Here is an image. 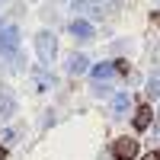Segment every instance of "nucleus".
Wrapping results in <instances>:
<instances>
[{
  "mask_svg": "<svg viewBox=\"0 0 160 160\" xmlns=\"http://www.w3.org/2000/svg\"><path fill=\"white\" fill-rule=\"evenodd\" d=\"M112 154H115V160H135L138 157V141L135 138H118L112 144Z\"/></svg>",
  "mask_w": 160,
  "mask_h": 160,
  "instance_id": "obj_1",
  "label": "nucleus"
},
{
  "mask_svg": "<svg viewBox=\"0 0 160 160\" xmlns=\"http://www.w3.org/2000/svg\"><path fill=\"white\" fill-rule=\"evenodd\" d=\"M16 48H19V29L16 26H7L0 32V55H13Z\"/></svg>",
  "mask_w": 160,
  "mask_h": 160,
  "instance_id": "obj_2",
  "label": "nucleus"
},
{
  "mask_svg": "<svg viewBox=\"0 0 160 160\" xmlns=\"http://www.w3.org/2000/svg\"><path fill=\"white\" fill-rule=\"evenodd\" d=\"M35 48H38V58L42 61H51L55 58V35L51 32H38L35 35Z\"/></svg>",
  "mask_w": 160,
  "mask_h": 160,
  "instance_id": "obj_3",
  "label": "nucleus"
},
{
  "mask_svg": "<svg viewBox=\"0 0 160 160\" xmlns=\"http://www.w3.org/2000/svg\"><path fill=\"white\" fill-rule=\"evenodd\" d=\"M71 32H74L77 38H83V42H87V38H93V26H90L87 19H74V22H71Z\"/></svg>",
  "mask_w": 160,
  "mask_h": 160,
  "instance_id": "obj_4",
  "label": "nucleus"
},
{
  "mask_svg": "<svg viewBox=\"0 0 160 160\" xmlns=\"http://www.w3.org/2000/svg\"><path fill=\"white\" fill-rule=\"evenodd\" d=\"M151 115H154V112H151V106H141V109L135 112V128H138V131H144V128L151 125Z\"/></svg>",
  "mask_w": 160,
  "mask_h": 160,
  "instance_id": "obj_5",
  "label": "nucleus"
},
{
  "mask_svg": "<svg viewBox=\"0 0 160 160\" xmlns=\"http://www.w3.org/2000/svg\"><path fill=\"white\" fill-rule=\"evenodd\" d=\"M93 77H96V83H106V80L115 77V68L112 64H99V68H93Z\"/></svg>",
  "mask_w": 160,
  "mask_h": 160,
  "instance_id": "obj_6",
  "label": "nucleus"
},
{
  "mask_svg": "<svg viewBox=\"0 0 160 160\" xmlns=\"http://www.w3.org/2000/svg\"><path fill=\"white\" fill-rule=\"evenodd\" d=\"M68 71H71V74H83V71H87V58H83V55H71Z\"/></svg>",
  "mask_w": 160,
  "mask_h": 160,
  "instance_id": "obj_7",
  "label": "nucleus"
},
{
  "mask_svg": "<svg viewBox=\"0 0 160 160\" xmlns=\"http://www.w3.org/2000/svg\"><path fill=\"white\" fill-rule=\"evenodd\" d=\"M112 109H115V115H122L128 109V93H118V96L112 99Z\"/></svg>",
  "mask_w": 160,
  "mask_h": 160,
  "instance_id": "obj_8",
  "label": "nucleus"
},
{
  "mask_svg": "<svg viewBox=\"0 0 160 160\" xmlns=\"http://www.w3.org/2000/svg\"><path fill=\"white\" fill-rule=\"evenodd\" d=\"M10 115H13V99H3L0 102V122H7Z\"/></svg>",
  "mask_w": 160,
  "mask_h": 160,
  "instance_id": "obj_9",
  "label": "nucleus"
},
{
  "mask_svg": "<svg viewBox=\"0 0 160 160\" xmlns=\"http://www.w3.org/2000/svg\"><path fill=\"white\" fill-rule=\"evenodd\" d=\"M148 93H151V96H160V80H157V77L148 83Z\"/></svg>",
  "mask_w": 160,
  "mask_h": 160,
  "instance_id": "obj_10",
  "label": "nucleus"
},
{
  "mask_svg": "<svg viewBox=\"0 0 160 160\" xmlns=\"http://www.w3.org/2000/svg\"><path fill=\"white\" fill-rule=\"evenodd\" d=\"M90 3H96V0H74V10H87Z\"/></svg>",
  "mask_w": 160,
  "mask_h": 160,
  "instance_id": "obj_11",
  "label": "nucleus"
},
{
  "mask_svg": "<svg viewBox=\"0 0 160 160\" xmlns=\"http://www.w3.org/2000/svg\"><path fill=\"white\" fill-rule=\"evenodd\" d=\"M144 160H160V154H148V157H144Z\"/></svg>",
  "mask_w": 160,
  "mask_h": 160,
  "instance_id": "obj_12",
  "label": "nucleus"
},
{
  "mask_svg": "<svg viewBox=\"0 0 160 160\" xmlns=\"http://www.w3.org/2000/svg\"><path fill=\"white\" fill-rule=\"evenodd\" d=\"M3 157H7V151H3V148H0V160H3Z\"/></svg>",
  "mask_w": 160,
  "mask_h": 160,
  "instance_id": "obj_13",
  "label": "nucleus"
},
{
  "mask_svg": "<svg viewBox=\"0 0 160 160\" xmlns=\"http://www.w3.org/2000/svg\"><path fill=\"white\" fill-rule=\"evenodd\" d=\"M154 22H157V26H160V13H157V16H154Z\"/></svg>",
  "mask_w": 160,
  "mask_h": 160,
  "instance_id": "obj_14",
  "label": "nucleus"
},
{
  "mask_svg": "<svg viewBox=\"0 0 160 160\" xmlns=\"http://www.w3.org/2000/svg\"><path fill=\"white\" fill-rule=\"evenodd\" d=\"M3 3H7V0H0V7H3Z\"/></svg>",
  "mask_w": 160,
  "mask_h": 160,
  "instance_id": "obj_15",
  "label": "nucleus"
},
{
  "mask_svg": "<svg viewBox=\"0 0 160 160\" xmlns=\"http://www.w3.org/2000/svg\"><path fill=\"white\" fill-rule=\"evenodd\" d=\"M157 3H160V0H157Z\"/></svg>",
  "mask_w": 160,
  "mask_h": 160,
  "instance_id": "obj_16",
  "label": "nucleus"
}]
</instances>
